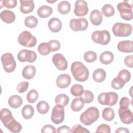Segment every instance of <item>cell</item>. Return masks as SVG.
<instances>
[{
  "label": "cell",
  "mask_w": 133,
  "mask_h": 133,
  "mask_svg": "<svg viewBox=\"0 0 133 133\" xmlns=\"http://www.w3.org/2000/svg\"><path fill=\"white\" fill-rule=\"evenodd\" d=\"M56 132V128L49 124H47L44 126L41 129V132L42 133H55Z\"/></svg>",
  "instance_id": "48"
},
{
  "label": "cell",
  "mask_w": 133,
  "mask_h": 133,
  "mask_svg": "<svg viewBox=\"0 0 133 133\" xmlns=\"http://www.w3.org/2000/svg\"><path fill=\"white\" fill-rule=\"evenodd\" d=\"M38 52L43 56L48 55L50 52L51 50L48 43H41L37 48Z\"/></svg>",
  "instance_id": "39"
},
{
  "label": "cell",
  "mask_w": 133,
  "mask_h": 133,
  "mask_svg": "<svg viewBox=\"0 0 133 133\" xmlns=\"http://www.w3.org/2000/svg\"><path fill=\"white\" fill-rule=\"evenodd\" d=\"M55 101L56 104L64 107L68 105L69 102V98L66 95L61 94L56 97Z\"/></svg>",
  "instance_id": "32"
},
{
  "label": "cell",
  "mask_w": 133,
  "mask_h": 133,
  "mask_svg": "<svg viewBox=\"0 0 133 133\" xmlns=\"http://www.w3.org/2000/svg\"><path fill=\"white\" fill-rule=\"evenodd\" d=\"M71 8L70 3L66 1H62L59 3L57 6L58 12L63 15L68 14Z\"/></svg>",
  "instance_id": "27"
},
{
  "label": "cell",
  "mask_w": 133,
  "mask_h": 133,
  "mask_svg": "<svg viewBox=\"0 0 133 133\" xmlns=\"http://www.w3.org/2000/svg\"><path fill=\"white\" fill-rule=\"evenodd\" d=\"M47 2L49 3H55L57 2V1H47Z\"/></svg>",
  "instance_id": "53"
},
{
  "label": "cell",
  "mask_w": 133,
  "mask_h": 133,
  "mask_svg": "<svg viewBox=\"0 0 133 133\" xmlns=\"http://www.w3.org/2000/svg\"><path fill=\"white\" fill-rule=\"evenodd\" d=\"M28 87H29V83L26 81H23L19 83V84L17 85V89L18 92L23 93L28 90Z\"/></svg>",
  "instance_id": "46"
},
{
  "label": "cell",
  "mask_w": 133,
  "mask_h": 133,
  "mask_svg": "<svg viewBox=\"0 0 133 133\" xmlns=\"http://www.w3.org/2000/svg\"><path fill=\"white\" fill-rule=\"evenodd\" d=\"M20 11L24 14L31 12L34 9V3L33 1L20 0Z\"/></svg>",
  "instance_id": "17"
},
{
  "label": "cell",
  "mask_w": 133,
  "mask_h": 133,
  "mask_svg": "<svg viewBox=\"0 0 133 133\" xmlns=\"http://www.w3.org/2000/svg\"><path fill=\"white\" fill-rule=\"evenodd\" d=\"M0 118L1 122L5 127L14 117L12 116V113L9 109L4 108L2 109L0 111Z\"/></svg>",
  "instance_id": "19"
},
{
  "label": "cell",
  "mask_w": 133,
  "mask_h": 133,
  "mask_svg": "<svg viewBox=\"0 0 133 133\" xmlns=\"http://www.w3.org/2000/svg\"><path fill=\"white\" fill-rule=\"evenodd\" d=\"M114 55L113 53L109 51H105L101 53L99 57L100 62L103 64H109L113 62Z\"/></svg>",
  "instance_id": "25"
},
{
  "label": "cell",
  "mask_w": 133,
  "mask_h": 133,
  "mask_svg": "<svg viewBox=\"0 0 133 133\" xmlns=\"http://www.w3.org/2000/svg\"><path fill=\"white\" fill-rule=\"evenodd\" d=\"M96 132L110 133L111 132V128L108 125H107L106 124H102L98 126Z\"/></svg>",
  "instance_id": "47"
},
{
  "label": "cell",
  "mask_w": 133,
  "mask_h": 133,
  "mask_svg": "<svg viewBox=\"0 0 133 133\" xmlns=\"http://www.w3.org/2000/svg\"><path fill=\"white\" fill-rule=\"evenodd\" d=\"M85 103H90L94 100V96L91 91L90 90H84L83 94L79 96Z\"/></svg>",
  "instance_id": "36"
},
{
  "label": "cell",
  "mask_w": 133,
  "mask_h": 133,
  "mask_svg": "<svg viewBox=\"0 0 133 133\" xmlns=\"http://www.w3.org/2000/svg\"><path fill=\"white\" fill-rule=\"evenodd\" d=\"M49 29L54 33H57L61 30L62 23L60 19L57 18H51L48 22Z\"/></svg>",
  "instance_id": "18"
},
{
  "label": "cell",
  "mask_w": 133,
  "mask_h": 133,
  "mask_svg": "<svg viewBox=\"0 0 133 133\" xmlns=\"http://www.w3.org/2000/svg\"><path fill=\"white\" fill-rule=\"evenodd\" d=\"M10 132H19L22 130V126L15 118L10 121L6 127Z\"/></svg>",
  "instance_id": "29"
},
{
  "label": "cell",
  "mask_w": 133,
  "mask_h": 133,
  "mask_svg": "<svg viewBox=\"0 0 133 133\" xmlns=\"http://www.w3.org/2000/svg\"><path fill=\"white\" fill-rule=\"evenodd\" d=\"M18 41L20 45L26 47H33L37 42L35 37L28 31H24L19 34Z\"/></svg>",
  "instance_id": "6"
},
{
  "label": "cell",
  "mask_w": 133,
  "mask_h": 133,
  "mask_svg": "<svg viewBox=\"0 0 133 133\" xmlns=\"http://www.w3.org/2000/svg\"><path fill=\"white\" fill-rule=\"evenodd\" d=\"M64 119V107L57 105H55L52 110L51 120V121L56 124H59L61 123Z\"/></svg>",
  "instance_id": "9"
},
{
  "label": "cell",
  "mask_w": 133,
  "mask_h": 133,
  "mask_svg": "<svg viewBox=\"0 0 133 133\" xmlns=\"http://www.w3.org/2000/svg\"><path fill=\"white\" fill-rule=\"evenodd\" d=\"M38 98V91L35 89H32L26 95L27 101L30 103H34Z\"/></svg>",
  "instance_id": "41"
},
{
  "label": "cell",
  "mask_w": 133,
  "mask_h": 133,
  "mask_svg": "<svg viewBox=\"0 0 133 133\" xmlns=\"http://www.w3.org/2000/svg\"><path fill=\"white\" fill-rule=\"evenodd\" d=\"M117 77L120 78L125 84L130 81L131 74L130 72L127 70L123 69L118 72Z\"/></svg>",
  "instance_id": "37"
},
{
  "label": "cell",
  "mask_w": 133,
  "mask_h": 133,
  "mask_svg": "<svg viewBox=\"0 0 133 133\" xmlns=\"http://www.w3.org/2000/svg\"><path fill=\"white\" fill-rule=\"evenodd\" d=\"M71 132L73 133H89L90 131L85 127L82 126L80 124H76L72 127L71 129Z\"/></svg>",
  "instance_id": "43"
},
{
  "label": "cell",
  "mask_w": 133,
  "mask_h": 133,
  "mask_svg": "<svg viewBox=\"0 0 133 133\" xmlns=\"http://www.w3.org/2000/svg\"><path fill=\"white\" fill-rule=\"evenodd\" d=\"M36 68L33 65H27L24 67L22 71L23 77L26 79H31L35 76Z\"/></svg>",
  "instance_id": "22"
},
{
  "label": "cell",
  "mask_w": 133,
  "mask_h": 133,
  "mask_svg": "<svg viewBox=\"0 0 133 133\" xmlns=\"http://www.w3.org/2000/svg\"><path fill=\"white\" fill-rule=\"evenodd\" d=\"M71 71L74 79L79 82H85L89 77V71L81 62L75 61L71 66Z\"/></svg>",
  "instance_id": "1"
},
{
  "label": "cell",
  "mask_w": 133,
  "mask_h": 133,
  "mask_svg": "<svg viewBox=\"0 0 133 133\" xmlns=\"http://www.w3.org/2000/svg\"><path fill=\"white\" fill-rule=\"evenodd\" d=\"M102 118L107 121H112L115 117V113L114 110L110 107L105 108L102 112Z\"/></svg>",
  "instance_id": "31"
},
{
  "label": "cell",
  "mask_w": 133,
  "mask_h": 133,
  "mask_svg": "<svg viewBox=\"0 0 133 133\" xmlns=\"http://www.w3.org/2000/svg\"><path fill=\"white\" fill-rule=\"evenodd\" d=\"M107 74L105 71L101 68L95 70L92 73V78L96 82L101 83L103 82L106 77Z\"/></svg>",
  "instance_id": "26"
},
{
  "label": "cell",
  "mask_w": 133,
  "mask_h": 133,
  "mask_svg": "<svg viewBox=\"0 0 133 133\" xmlns=\"http://www.w3.org/2000/svg\"><path fill=\"white\" fill-rule=\"evenodd\" d=\"M0 17L1 19L6 23H11L16 19L15 14L9 10H4L1 12Z\"/></svg>",
  "instance_id": "21"
},
{
  "label": "cell",
  "mask_w": 133,
  "mask_h": 133,
  "mask_svg": "<svg viewBox=\"0 0 133 133\" xmlns=\"http://www.w3.org/2000/svg\"><path fill=\"white\" fill-rule=\"evenodd\" d=\"M125 85V83L118 77H116L113 78L111 82V87L116 90L122 89Z\"/></svg>",
  "instance_id": "42"
},
{
  "label": "cell",
  "mask_w": 133,
  "mask_h": 133,
  "mask_svg": "<svg viewBox=\"0 0 133 133\" xmlns=\"http://www.w3.org/2000/svg\"><path fill=\"white\" fill-rule=\"evenodd\" d=\"M132 1H124L118 4L117 8L119 12L121 18L125 20H131L132 19Z\"/></svg>",
  "instance_id": "3"
},
{
  "label": "cell",
  "mask_w": 133,
  "mask_h": 133,
  "mask_svg": "<svg viewBox=\"0 0 133 133\" xmlns=\"http://www.w3.org/2000/svg\"><path fill=\"white\" fill-rule=\"evenodd\" d=\"M38 24L37 19L34 16H29L25 18L24 24L28 28L33 29Z\"/></svg>",
  "instance_id": "35"
},
{
  "label": "cell",
  "mask_w": 133,
  "mask_h": 133,
  "mask_svg": "<svg viewBox=\"0 0 133 133\" xmlns=\"http://www.w3.org/2000/svg\"><path fill=\"white\" fill-rule=\"evenodd\" d=\"M88 4L86 1L84 0H77L74 4V12L75 15L78 17L86 16L88 12Z\"/></svg>",
  "instance_id": "12"
},
{
  "label": "cell",
  "mask_w": 133,
  "mask_h": 133,
  "mask_svg": "<svg viewBox=\"0 0 133 133\" xmlns=\"http://www.w3.org/2000/svg\"><path fill=\"white\" fill-rule=\"evenodd\" d=\"M71 82L70 76L68 74H61L56 79V85L60 88L68 87Z\"/></svg>",
  "instance_id": "15"
},
{
  "label": "cell",
  "mask_w": 133,
  "mask_h": 133,
  "mask_svg": "<svg viewBox=\"0 0 133 133\" xmlns=\"http://www.w3.org/2000/svg\"><path fill=\"white\" fill-rule=\"evenodd\" d=\"M17 58L18 60L21 62H28L32 63L36 60L37 55L34 51L22 49L18 52Z\"/></svg>",
  "instance_id": "10"
},
{
  "label": "cell",
  "mask_w": 133,
  "mask_h": 133,
  "mask_svg": "<svg viewBox=\"0 0 133 133\" xmlns=\"http://www.w3.org/2000/svg\"><path fill=\"white\" fill-rule=\"evenodd\" d=\"M101 12L104 16L110 17L113 16L115 14L114 7L110 4H105L101 8Z\"/></svg>",
  "instance_id": "33"
},
{
  "label": "cell",
  "mask_w": 133,
  "mask_h": 133,
  "mask_svg": "<svg viewBox=\"0 0 133 133\" xmlns=\"http://www.w3.org/2000/svg\"><path fill=\"white\" fill-rule=\"evenodd\" d=\"M118 115L121 122L125 124H131L133 121V114L128 108H121L118 109Z\"/></svg>",
  "instance_id": "14"
},
{
  "label": "cell",
  "mask_w": 133,
  "mask_h": 133,
  "mask_svg": "<svg viewBox=\"0 0 133 133\" xmlns=\"http://www.w3.org/2000/svg\"><path fill=\"white\" fill-rule=\"evenodd\" d=\"M118 50L122 52L129 53L133 51V43L130 40L122 41L117 44Z\"/></svg>",
  "instance_id": "16"
},
{
  "label": "cell",
  "mask_w": 133,
  "mask_h": 133,
  "mask_svg": "<svg viewBox=\"0 0 133 133\" xmlns=\"http://www.w3.org/2000/svg\"><path fill=\"white\" fill-rule=\"evenodd\" d=\"M112 32L117 37H127L131 35L132 28L131 24L117 22L112 26Z\"/></svg>",
  "instance_id": "4"
},
{
  "label": "cell",
  "mask_w": 133,
  "mask_h": 133,
  "mask_svg": "<svg viewBox=\"0 0 133 133\" xmlns=\"http://www.w3.org/2000/svg\"><path fill=\"white\" fill-rule=\"evenodd\" d=\"M52 8L47 5H43L38 8L37 11L38 16L42 18H46L52 14Z\"/></svg>",
  "instance_id": "24"
},
{
  "label": "cell",
  "mask_w": 133,
  "mask_h": 133,
  "mask_svg": "<svg viewBox=\"0 0 133 133\" xmlns=\"http://www.w3.org/2000/svg\"><path fill=\"white\" fill-rule=\"evenodd\" d=\"M21 113L23 117L26 119L31 118L34 114L33 107L30 104H26L22 109Z\"/></svg>",
  "instance_id": "28"
},
{
  "label": "cell",
  "mask_w": 133,
  "mask_h": 133,
  "mask_svg": "<svg viewBox=\"0 0 133 133\" xmlns=\"http://www.w3.org/2000/svg\"><path fill=\"white\" fill-rule=\"evenodd\" d=\"M1 61L4 70L7 73L12 72L16 68V62L14 56L10 53L7 52L1 57Z\"/></svg>",
  "instance_id": "8"
},
{
  "label": "cell",
  "mask_w": 133,
  "mask_h": 133,
  "mask_svg": "<svg viewBox=\"0 0 133 133\" xmlns=\"http://www.w3.org/2000/svg\"><path fill=\"white\" fill-rule=\"evenodd\" d=\"M84 91V88L82 85L80 84H74L73 85L70 89L71 94L75 97L81 96Z\"/></svg>",
  "instance_id": "38"
},
{
  "label": "cell",
  "mask_w": 133,
  "mask_h": 133,
  "mask_svg": "<svg viewBox=\"0 0 133 133\" xmlns=\"http://www.w3.org/2000/svg\"><path fill=\"white\" fill-rule=\"evenodd\" d=\"M91 39L94 42L106 45L110 41L111 36L110 32L105 30L102 31H95L91 35Z\"/></svg>",
  "instance_id": "7"
},
{
  "label": "cell",
  "mask_w": 133,
  "mask_h": 133,
  "mask_svg": "<svg viewBox=\"0 0 133 133\" xmlns=\"http://www.w3.org/2000/svg\"><path fill=\"white\" fill-rule=\"evenodd\" d=\"M83 100L79 98H76L73 100L71 104V108L74 112L81 111L84 106Z\"/></svg>",
  "instance_id": "30"
},
{
  "label": "cell",
  "mask_w": 133,
  "mask_h": 133,
  "mask_svg": "<svg viewBox=\"0 0 133 133\" xmlns=\"http://www.w3.org/2000/svg\"><path fill=\"white\" fill-rule=\"evenodd\" d=\"M99 117V110L94 107L87 108L80 116L81 122L85 125L89 126L96 122Z\"/></svg>",
  "instance_id": "2"
},
{
  "label": "cell",
  "mask_w": 133,
  "mask_h": 133,
  "mask_svg": "<svg viewBox=\"0 0 133 133\" xmlns=\"http://www.w3.org/2000/svg\"><path fill=\"white\" fill-rule=\"evenodd\" d=\"M118 96L114 92H102L98 96V102L101 105H114L117 102Z\"/></svg>",
  "instance_id": "5"
},
{
  "label": "cell",
  "mask_w": 133,
  "mask_h": 133,
  "mask_svg": "<svg viewBox=\"0 0 133 133\" xmlns=\"http://www.w3.org/2000/svg\"><path fill=\"white\" fill-rule=\"evenodd\" d=\"M37 112L42 114L47 113L49 109V105L48 102L45 101H40L36 105Z\"/></svg>",
  "instance_id": "34"
},
{
  "label": "cell",
  "mask_w": 133,
  "mask_h": 133,
  "mask_svg": "<svg viewBox=\"0 0 133 133\" xmlns=\"http://www.w3.org/2000/svg\"><path fill=\"white\" fill-rule=\"evenodd\" d=\"M115 133H121V132H123V133H129V130L125 127H119L115 131Z\"/></svg>",
  "instance_id": "52"
},
{
  "label": "cell",
  "mask_w": 133,
  "mask_h": 133,
  "mask_svg": "<svg viewBox=\"0 0 133 133\" xmlns=\"http://www.w3.org/2000/svg\"><path fill=\"white\" fill-rule=\"evenodd\" d=\"M133 56L128 55L124 59V63L128 68H132L133 67Z\"/></svg>",
  "instance_id": "50"
},
{
  "label": "cell",
  "mask_w": 133,
  "mask_h": 133,
  "mask_svg": "<svg viewBox=\"0 0 133 133\" xmlns=\"http://www.w3.org/2000/svg\"><path fill=\"white\" fill-rule=\"evenodd\" d=\"M1 3L4 7L8 9L14 8L17 5V1L16 0H4L2 1Z\"/></svg>",
  "instance_id": "45"
},
{
  "label": "cell",
  "mask_w": 133,
  "mask_h": 133,
  "mask_svg": "<svg viewBox=\"0 0 133 133\" xmlns=\"http://www.w3.org/2000/svg\"><path fill=\"white\" fill-rule=\"evenodd\" d=\"M52 62L59 70L64 71L68 68V61L64 56L61 54H55L52 56Z\"/></svg>",
  "instance_id": "13"
},
{
  "label": "cell",
  "mask_w": 133,
  "mask_h": 133,
  "mask_svg": "<svg viewBox=\"0 0 133 133\" xmlns=\"http://www.w3.org/2000/svg\"><path fill=\"white\" fill-rule=\"evenodd\" d=\"M56 132L58 133H69L71 132V128L68 126L63 125L59 127Z\"/></svg>",
  "instance_id": "51"
},
{
  "label": "cell",
  "mask_w": 133,
  "mask_h": 133,
  "mask_svg": "<svg viewBox=\"0 0 133 133\" xmlns=\"http://www.w3.org/2000/svg\"><path fill=\"white\" fill-rule=\"evenodd\" d=\"M48 44L50 48L51 51H56L60 48L61 44L58 40L52 39L48 42Z\"/></svg>",
  "instance_id": "44"
},
{
  "label": "cell",
  "mask_w": 133,
  "mask_h": 133,
  "mask_svg": "<svg viewBox=\"0 0 133 133\" xmlns=\"http://www.w3.org/2000/svg\"><path fill=\"white\" fill-rule=\"evenodd\" d=\"M88 22L84 18L72 19L70 21V27L74 31H85L88 27Z\"/></svg>",
  "instance_id": "11"
},
{
  "label": "cell",
  "mask_w": 133,
  "mask_h": 133,
  "mask_svg": "<svg viewBox=\"0 0 133 133\" xmlns=\"http://www.w3.org/2000/svg\"><path fill=\"white\" fill-rule=\"evenodd\" d=\"M97 58V54L92 50L86 51L84 54V59L88 63H91L96 60Z\"/></svg>",
  "instance_id": "40"
},
{
  "label": "cell",
  "mask_w": 133,
  "mask_h": 133,
  "mask_svg": "<svg viewBox=\"0 0 133 133\" xmlns=\"http://www.w3.org/2000/svg\"><path fill=\"white\" fill-rule=\"evenodd\" d=\"M130 104V100L128 98L124 97L122 98L119 101V108H128Z\"/></svg>",
  "instance_id": "49"
},
{
  "label": "cell",
  "mask_w": 133,
  "mask_h": 133,
  "mask_svg": "<svg viewBox=\"0 0 133 133\" xmlns=\"http://www.w3.org/2000/svg\"><path fill=\"white\" fill-rule=\"evenodd\" d=\"M9 105L13 109H17L22 104L23 100L22 98L19 95H12L8 99Z\"/></svg>",
  "instance_id": "23"
},
{
  "label": "cell",
  "mask_w": 133,
  "mask_h": 133,
  "mask_svg": "<svg viewBox=\"0 0 133 133\" xmlns=\"http://www.w3.org/2000/svg\"><path fill=\"white\" fill-rule=\"evenodd\" d=\"M90 22L93 25L98 26L100 25L102 21V16L101 12L97 9L93 10L89 16Z\"/></svg>",
  "instance_id": "20"
}]
</instances>
